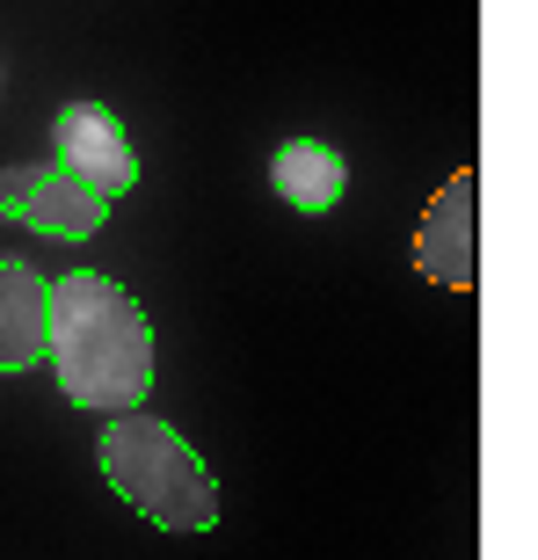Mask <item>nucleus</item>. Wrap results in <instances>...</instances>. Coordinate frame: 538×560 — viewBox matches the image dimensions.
I'll use <instances>...</instances> for the list:
<instances>
[{"instance_id": "f257e3e1", "label": "nucleus", "mask_w": 538, "mask_h": 560, "mask_svg": "<svg viewBox=\"0 0 538 560\" xmlns=\"http://www.w3.org/2000/svg\"><path fill=\"white\" fill-rule=\"evenodd\" d=\"M44 357L59 372L73 408H103V416H131L153 394V328H145L139 299L117 277L73 270L51 284V328H44Z\"/></svg>"}, {"instance_id": "f03ea898", "label": "nucleus", "mask_w": 538, "mask_h": 560, "mask_svg": "<svg viewBox=\"0 0 538 560\" xmlns=\"http://www.w3.org/2000/svg\"><path fill=\"white\" fill-rule=\"evenodd\" d=\"M109 488L161 532H211L219 524V480L183 436L153 416H109V430L95 436Z\"/></svg>"}, {"instance_id": "7ed1b4c3", "label": "nucleus", "mask_w": 538, "mask_h": 560, "mask_svg": "<svg viewBox=\"0 0 538 560\" xmlns=\"http://www.w3.org/2000/svg\"><path fill=\"white\" fill-rule=\"evenodd\" d=\"M0 219H22L44 241H87V233H103L109 205L73 183L59 161H22L0 167Z\"/></svg>"}, {"instance_id": "20e7f679", "label": "nucleus", "mask_w": 538, "mask_h": 560, "mask_svg": "<svg viewBox=\"0 0 538 560\" xmlns=\"http://www.w3.org/2000/svg\"><path fill=\"white\" fill-rule=\"evenodd\" d=\"M51 161H59L81 189H95L103 205L139 183V153H131L125 117H117L109 103H66L59 125H51Z\"/></svg>"}, {"instance_id": "39448f33", "label": "nucleus", "mask_w": 538, "mask_h": 560, "mask_svg": "<svg viewBox=\"0 0 538 560\" xmlns=\"http://www.w3.org/2000/svg\"><path fill=\"white\" fill-rule=\"evenodd\" d=\"M44 328H51V277L30 262H0V378L44 364Z\"/></svg>"}, {"instance_id": "423d86ee", "label": "nucleus", "mask_w": 538, "mask_h": 560, "mask_svg": "<svg viewBox=\"0 0 538 560\" xmlns=\"http://www.w3.org/2000/svg\"><path fill=\"white\" fill-rule=\"evenodd\" d=\"M466 205H473V175H452L444 197H436V211L414 233V270L452 284V291L473 284V211Z\"/></svg>"}, {"instance_id": "0eeeda50", "label": "nucleus", "mask_w": 538, "mask_h": 560, "mask_svg": "<svg viewBox=\"0 0 538 560\" xmlns=\"http://www.w3.org/2000/svg\"><path fill=\"white\" fill-rule=\"evenodd\" d=\"M269 189H277L291 211H335L342 189H350V167H342V153L320 145V139H284L277 161H269Z\"/></svg>"}]
</instances>
